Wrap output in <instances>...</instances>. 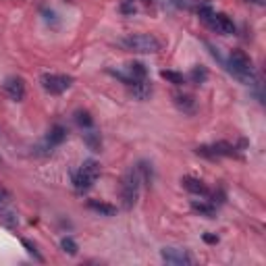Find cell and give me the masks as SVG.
<instances>
[{"label":"cell","instance_id":"cell-1","mask_svg":"<svg viewBox=\"0 0 266 266\" xmlns=\"http://www.w3.org/2000/svg\"><path fill=\"white\" fill-rule=\"evenodd\" d=\"M198 15H200V19H202L210 29H214V31L220 33V35H231V33H235L233 21L227 17V15H222V13H214L208 5L198 7Z\"/></svg>","mask_w":266,"mask_h":266},{"label":"cell","instance_id":"cell-2","mask_svg":"<svg viewBox=\"0 0 266 266\" xmlns=\"http://www.w3.org/2000/svg\"><path fill=\"white\" fill-rule=\"evenodd\" d=\"M229 71L235 75V77L248 86L254 84V65L252 58L243 52V50H233L229 56Z\"/></svg>","mask_w":266,"mask_h":266},{"label":"cell","instance_id":"cell-3","mask_svg":"<svg viewBox=\"0 0 266 266\" xmlns=\"http://www.w3.org/2000/svg\"><path fill=\"white\" fill-rule=\"evenodd\" d=\"M100 177V165L96 160H86L79 171L73 173V187L77 194H86L88 189H92L94 181Z\"/></svg>","mask_w":266,"mask_h":266},{"label":"cell","instance_id":"cell-4","mask_svg":"<svg viewBox=\"0 0 266 266\" xmlns=\"http://www.w3.org/2000/svg\"><path fill=\"white\" fill-rule=\"evenodd\" d=\"M139 187H141V177L137 173L135 167H131L125 177H123V185H121V198H123V206L127 210H131L137 204L139 198Z\"/></svg>","mask_w":266,"mask_h":266},{"label":"cell","instance_id":"cell-5","mask_svg":"<svg viewBox=\"0 0 266 266\" xmlns=\"http://www.w3.org/2000/svg\"><path fill=\"white\" fill-rule=\"evenodd\" d=\"M123 46L127 50H133V52H141V54H154L158 52L162 46L160 42L156 40L154 35L150 33H133V35H127L123 40Z\"/></svg>","mask_w":266,"mask_h":266},{"label":"cell","instance_id":"cell-6","mask_svg":"<svg viewBox=\"0 0 266 266\" xmlns=\"http://www.w3.org/2000/svg\"><path fill=\"white\" fill-rule=\"evenodd\" d=\"M71 84H73V79L69 77V75H56V73H46V75H42V86H44V90H46L48 94H54V96L67 92V90L71 88Z\"/></svg>","mask_w":266,"mask_h":266},{"label":"cell","instance_id":"cell-7","mask_svg":"<svg viewBox=\"0 0 266 266\" xmlns=\"http://www.w3.org/2000/svg\"><path fill=\"white\" fill-rule=\"evenodd\" d=\"M198 154L206 156V158H220V156H235L237 154V148L229 141H216L212 146H200L198 148Z\"/></svg>","mask_w":266,"mask_h":266},{"label":"cell","instance_id":"cell-8","mask_svg":"<svg viewBox=\"0 0 266 266\" xmlns=\"http://www.w3.org/2000/svg\"><path fill=\"white\" fill-rule=\"evenodd\" d=\"M160 258H162L167 264H177V266H189V264H194V258L189 256L185 250H179V248H165V250H160Z\"/></svg>","mask_w":266,"mask_h":266},{"label":"cell","instance_id":"cell-9","mask_svg":"<svg viewBox=\"0 0 266 266\" xmlns=\"http://www.w3.org/2000/svg\"><path fill=\"white\" fill-rule=\"evenodd\" d=\"M3 88H5L7 96L11 100H15V102H21L25 98V81L21 77H9Z\"/></svg>","mask_w":266,"mask_h":266},{"label":"cell","instance_id":"cell-10","mask_svg":"<svg viewBox=\"0 0 266 266\" xmlns=\"http://www.w3.org/2000/svg\"><path fill=\"white\" fill-rule=\"evenodd\" d=\"M181 183H183V187L187 189V192H192L196 196H210V189L196 177H183Z\"/></svg>","mask_w":266,"mask_h":266},{"label":"cell","instance_id":"cell-11","mask_svg":"<svg viewBox=\"0 0 266 266\" xmlns=\"http://www.w3.org/2000/svg\"><path fill=\"white\" fill-rule=\"evenodd\" d=\"M127 77H129V86L141 79H148V69L141 63H129L127 65Z\"/></svg>","mask_w":266,"mask_h":266},{"label":"cell","instance_id":"cell-12","mask_svg":"<svg viewBox=\"0 0 266 266\" xmlns=\"http://www.w3.org/2000/svg\"><path fill=\"white\" fill-rule=\"evenodd\" d=\"M175 106L185 112V115H192V112L196 110V100L192 96H187V94H177L175 96Z\"/></svg>","mask_w":266,"mask_h":266},{"label":"cell","instance_id":"cell-13","mask_svg":"<svg viewBox=\"0 0 266 266\" xmlns=\"http://www.w3.org/2000/svg\"><path fill=\"white\" fill-rule=\"evenodd\" d=\"M129 88H131L133 98H137V100H146V98H150V94H152V84H150L148 79L135 81V84H131Z\"/></svg>","mask_w":266,"mask_h":266},{"label":"cell","instance_id":"cell-14","mask_svg":"<svg viewBox=\"0 0 266 266\" xmlns=\"http://www.w3.org/2000/svg\"><path fill=\"white\" fill-rule=\"evenodd\" d=\"M65 137H67V129H65L63 125H54V127L48 131L46 141H48L50 148H54V146H60V144L65 141Z\"/></svg>","mask_w":266,"mask_h":266},{"label":"cell","instance_id":"cell-15","mask_svg":"<svg viewBox=\"0 0 266 266\" xmlns=\"http://www.w3.org/2000/svg\"><path fill=\"white\" fill-rule=\"evenodd\" d=\"M88 206H90L94 212L102 214V216H115V214H117V208H115V206H110V204H106V202L90 200V202H88Z\"/></svg>","mask_w":266,"mask_h":266},{"label":"cell","instance_id":"cell-16","mask_svg":"<svg viewBox=\"0 0 266 266\" xmlns=\"http://www.w3.org/2000/svg\"><path fill=\"white\" fill-rule=\"evenodd\" d=\"M75 123H77L79 127H84V129H90L94 125V119L90 117L88 110H77L75 112Z\"/></svg>","mask_w":266,"mask_h":266},{"label":"cell","instance_id":"cell-17","mask_svg":"<svg viewBox=\"0 0 266 266\" xmlns=\"http://www.w3.org/2000/svg\"><path fill=\"white\" fill-rule=\"evenodd\" d=\"M192 208H194L196 212H200L202 216H208V218L214 216V206L208 204V202H198V200H194V202H192Z\"/></svg>","mask_w":266,"mask_h":266},{"label":"cell","instance_id":"cell-18","mask_svg":"<svg viewBox=\"0 0 266 266\" xmlns=\"http://www.w3.org/2000/svg\"><path fill=\"white\" fill-rule=\"evenodd\" d=\"M189 79H192L194 84H204L206 79H208V71H206V67H194L192 69V73H189Z\"/></svg>","mask_w":266,"mask_h":266},{"label":"cell","instance_id":"cell-19","mask_svg":"<svg viewBox=\"0 0 266 266\" xmlns=\"http://www.w3.org/2000/svg\"><path fill=\"white\" fill-rule=\"evenodd\" d=\"M135 169H137V173H139L141 181L150 185V183H152V179H154V173H152V165H148V162H139Z\"/></svg>","mask_w":266,"mask_h":266},{"label":"cell","instance_id":"cell-20","mask_svg":"<svg viewBox=\"0 0 266 266\" xmlns=\"http://www.w3.org/2000/svg\"><path fill=\"white\" fill-rule=\"evenodd\" d=\"M86 144L90 146V150H94V152H100V148H102L100 133H96V131H88V133H86Z\"/></svg>","mask_w":266,"mask_h":266},{"label":"cell","instance_id":"cell-21","mask_svg":"<svg viewBox=\"0 0 266 266\" xmlns=\"http://www.w3.org/2000/svg\"><path fill=\"white\" fill-rule=\"evenodd\" d=\"M160 75H162V79H167V81H171L175 86H183L185 84V77L181 73H177V71H162Z\"/></svg>","mask_w":266,"mask_h":266},{"label":"cell","instance_id":"cell-22","mask_svg":"<svg viewBox=\"0 0 266 266\" xmlns=\"http://www.w3.org/2000/svg\"><path fill=\"white\" fill-rule=\"evenodd\" d=\"M60 248H63V252H67L69 256H75V254H77V243H75L73 237H63Z\"/></svg>","mask_w":266,"mask_h":266},{"label":"cell","instance_id":"cell-23","mask_svg":"<svg viewBox=\"0 0 266 266\" xmlns=\"http://www.w3.org/2000/svg\"><path fill=\"white\" fill-rule=\"evenodd\" d=\"M121 11H123V13H135V5H133V0H131V3H125V5L121 7Z\"/></svg>","mask_w":266,"mask_h":266},{"label":"cell","instance_id":"cell-24","mask_svg":"<svg viewBox=\"0 0 266 266\" xmlns=\"http://www.w3.org/2000/svg\"><path fill=\"white\" fill-rule=\"evenodd\" d=\"M204 241H206V243H216L218 237H216V235H204Z\"/></svg>","mask_w":266,"mask_h":266},{"label":"cell","instance_id":"cell-25","mask_svg":"<svg viewBox=\"0 0 266 266\" xmlns=\"http://www.w3.org/2000/svg\"><path fill=\"white\" fill-rule=\"evenodd\" d=\"M5 202H7V194L3 192V189H0V206H3Z\"/></svg>","mask_w":266,"mask_h":266},{"label":"cell","instance_id":"cell-26","mask_svg":"<svg viewBox=\"0 0 266 266\" xmlns=\"http://www.w3.org/2000/svg\"><path fill=\"white\" fill-rule=\"evenodd\" d=\"M144 3H146V5H150V3H152V0H144Z\"/></svg>","mask_w":266,"mask_h":266}]
</instances>
